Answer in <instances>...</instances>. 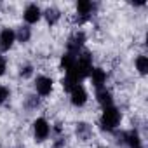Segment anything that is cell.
Segmentation results:
<instances>
[{"instance_id":"obj_16","label":"cell","mask_w":148,"mask_h":148,"mask_svg":"<svg viewBox=\"0 0 148 148\" xmlns=\"http://www.w3.org/2000/svg\"><path fill=\"white\" fill-rule=\"evenodd\" d=\"M16 37H18V40L19 42H28L30 40V37H32V32H30V28L28 26H21L19 30H18V33H16Z\"/></svg>"},{"instance_id":"obj_10","label":"cell","mask_w":148,"mask_h":148,"mask_svg":"<svg viewBox=\"0 0 148 148\" xmlns=\"http://www.w3.org/2000/svg\"><path fill=\"white\" fill-rule=\"evenodd\" d=\"M96 98H98V103H99L103 108H106V106H112V103H113L112 92H110L108 89H105V87L98 89V92H96Z\"/></svg>"},{"instance_id":"obj_6","label":"cell","mask_w":148,"mask_h":148,"mask_svg":"<svg viewBox=\"0 0 148 148\" xmlns=\"http://www.w3.org/2000/svg\"><path fill=\"white\" fill-rule=\"evenodd\" d=\"M14 40H16V33L11 28L2 30V33H0V49H2V51H9L12 47Z\"/></svg>"},{"instance_id":"obj_11","label":"cell","mask_w":148,"mask_h":148,"mask_svg":"<svg viewBox=\"0 0 148 148\" xmlns=\"http://www.w3.org/2000/svg\"><path fill=\"white\" fill-rule=\"evenodd\" d=\"M75 63H77V56H75V54H70V52H66V54L61 58V68H63L66 73L73 70Z\"/></svg>"},{"instance_id":"obj_15","label":"cell","mask_w":148,"mask_h":148,"mask_svg":"<svg viewBox=\"0 0 148 148\" xmlns=\"http://www.w3.org/2000/svg\"><path fill=\"white\" fill-rule=\"evenodd\" d=\"M77 134H79V138L87 139V138L91 136V127H89V124H84V122L77 124Z\"/></svg>"},{"instance_id":"obj_7","label":"cell","mask_w":148,"mask_h":148,"mask_svg":"<svg viewBox=\"0 0 148 148\" xmlns=\"http://www.w3.org/2000/svg\"><path fill=\"white\" fill-rule=\"evenodd\" d=\"M35 89H37V92L40 96L51 94V91H52V79H49V77H37Z\"/></svg>"},{"instance_id":"obj_13","label":"cell","mask_w":148,"mask_h":148,"mask_svg":"<svg viewBox=\"0 0 148 148\" xmlns=\"http://www.w3.org/2000/svg\"><path fill=\"white\" fill-rule=\"evenodd\" d=\"M44 14H45V19H47V23H49V25H56V23H58V19L61 18L59 11H58V9H54V7H49Z\"/></svg>"},{"instance_id":"obj_19","label":"cell","mask_w":148,"mask_h":148,"mask_svg":"<svg viewBox=\"0 0 148 148\" xmlns=\"http://www.w3.org/2000/svg\"><path fill=\"white\" fill-rule=\"evenodd\" d=\"M32 66H25V68H21V77H30L32 75Z\"/></svg>"},{"instance_id":"obj_3","label":"cell","mask_w":148,"mask_h":148,"mask_svg":"<svg viewBox=\"0 0 148 148\" xmlns=\"http://www.w3.org/2000/svg\"><path fill=\"white\" fill-rule=\"evenodd\" d=\"M49 132H51V127H49V124H47L45 119H37L33 122V134H35V139L37 141L47 139Z\"/></svg>"},{"instance_id":"obj_17","label":"cell","mask_w":148,"mask_h":148,"mask_svg":"<svg viewBox=\"0 0 148 148\" xmlns=\"http://www.w3.org/2000/svg\"><path fill=\"white\" fill-rule=\"evenodd\" d=\"M9 98V91H7V87H4V86H0V105H2L5 99Z\"/></svg>"},{"instance_id":"obj_18","label":"cell","mask_w":148,"mask_h":148,"mask_svg":"<svg viewBox=\"0 0 148 148\" xmlns=\"http://www.w3.org/2000/svg\"><path fill=\"white\" fill-rule=\"evenodd\" d=\"M5 66H7V61L4 56H0V75H4L5 73Z\"/></svg>"},{"instance_id":"obj_2","label":"cell","mask_w":148,"mask_h":148,"mask_svg":"<svg viewBox=\"0 0 148 148\" xmlns=\"http://www.w3.org/2000/svg\"><path fill=\"white\" fill-rule=\"evenodd\" d=\"M84 42H86V33H84V32H77V33H73V35L68 38V44H66L68 52H70V54L79 56L80 47L84 45Z\"/></svg>"},{"instance_id":"obj_4","label":"cell","mask_w":148,"mask_h":148,"mask_svg":"<svg viewBox=\"0 0 148 148\" xmlns=\"http://www.w3.org/2000/svg\"><path fill=\"white\" fill-rule=\"evenodd\" d=\"M92 11H94V4H92V2H87V0H80V2H77V12H79L77 21H79V23L87 21Z\"/></svg>"},{"instance_id":"obj_12","label":"cell","mask_w":148,"mask_h":148,"mask_svg":"<svg viewBox=\"0 0 148 148\" xmlns=\"http://www.w3.org/2000/svg\"><path fill=\"white\" fill-rule=\"evenodd\" d=\"M122 139H124V143H127L131 148H139V134L136 132V131H131V132H125V134H122Z\"/></svg>"},{"instance_id":"obj_9","label":"cell","mask_w":148,"mask_h":148,"mask_svg":"<svg viewBox=\"0 0 148 148\" xmlns=\"http://www.w3.org/2000/svg\"><path fill=\"white\" fill-rule=\"evenodd\" d=\"M89 75H91V82H92V86L98 87V89H101L103 84L106 82V73H105V70H101V68H92Z\"/></svg>"},{"instance_id":"obj_8","label":"cell","mask_w":148,"mask_h":148,"mask_svg":"<svg viewBox=\"0 0 148 148\" xmlns=\"http://www.w3.org/2000/svg\"><path fill=\"white\" fill-rule=\"evenodd\" d=\"M40 16H42V11H40V9H38V5H35V4H30V5L25 9V12H23L25 21H26V23H30V25L37 23V21L40 19Z\"/></svg>"},{"instance_id":"obj_14","label":"cell","mask_w":148,"mask_h":148,"mask_svg":"<svg viewBox=\"0 0 148 148\" xmlns=\"http://www.w3.org/2000/svg\"><path fill=\"white\" fill-rule=\"evenodd\" d=\"M136 68H138V71L141 73V75H146L148 73V58L146 56H139L136 59Z\"/></svg>"},{"instance_id":"obj_5","label":"cell","mask_w":148,"mask_h":148,"mask_svg":"<svg viewBox=\"0 0 148 148\" xmlns=\"http://www.w3.org/2000/svg\"><path fill=\"white\" fill-rule=\"evenodd\" d=\"M70 94H71V103L75 105V106H84L86 105V101H87V92H86V89L79 84V86H75L71 91H70Z\"/></svg>"},{"instance_id":"obj_1","label":"cell","mask_w":148,"mask_h":148,"mask_svg":"<svg viewBox=\"0 0 148 148\" xmlns=\"http://www.w3.org/2000/svg\"><path fill=\"white\" fill-rule=\"evenodd\" d=\"M120 122V112L115 106H106L101 115V127L105 131H113Z\"/></svg>"}]
</instances>
